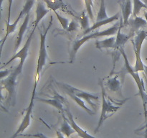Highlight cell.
<instances>
[{
	"label": "cell",
	"mask_w": 147,
	"mask_h": 138,
	"mask_svg": "<svg viewBox=\"0 0 147 138\" xmlns=\"http://www.w3.org/2000/svg\"><path fill=\"white\" fill-rule=\"evenodd\" d=\"M119 27H120V22H117L115 24L112 25L109 28H107L106 30H102V31H96L94 32H90L89 34H86L83 36L82 38L77 40L75 41L73 44V47H72L71 52L70 53V62L73 63L76 58V54L79 49L81 47V46L86 42L89 41L91 39L94 38H99V37H108V36H113V34H117L118 30H119Z\"/></svg>",
	"instance_id": "6da1fadb"
},
{
	"label": "cell",
	"mask_w": 147,
	"mask_h": 138,
	"mask_svg": "<svg viewBox=\"0 0 147 138\" xmlns=\"http://www.w3.org/2000/svg\"><path fill=\"white\" fill-rule=\"evenodd\" d=\"M121 54L123 55V59H124V67H123V74L126 73H129L132 77L134 79L136 85H137L138 89H139V95L142 98V102L144 105V115H145V124L147 123V110H146V93L144 88V83L143 80L140 78L139 74V72H135L134 70L133 67L130 65V63L129 61L127 55L124 51V48H121L120 50Z\"/></svg>",
	"instance_id": "7a4b0ae2"
},
{
	"label": "cell",
	"mask_w": 147,
	"mask_h": 138,
	"mask_svg": "<svg viewBox=\"0 0 147 138\" xmlns=\"http://www.w3.org/2000/svg\"><path fill=\"white\" fill-rule=\"evenodd\" d=\"M24 60H20V63L17 65V67L13 69L9 76H7L4 79L1 80V84L2 85V88H4L7 92V103L9 104L12 102L13 99H15L16 95V86H17V78L19 75L22 72L23 67H24Z\"/></svg>",
	"instance_id": "3957f363"
},
{
	"label": "cell",
	"mask_w": 147,
	"mask_h": 138,
	"mask_svg": "<svg viewBox=\"0 0 147 138\" xmlns=\"http://www.w3.org/2000/svg\"><path fill=\"white\" fill-rule=\"evenodd\" d=\"M53 17L51 15L50 17V20L49 22V24L46 28L45 31L44 33L40 32V50H39L38 57H37V68H36V73L34 76V83H38L39 79H40V74L42 70L43 67L46 65L47 59V52L46 49V37H47V33L53 24Z\"/></svg>",
	"instance_id": "277c9868"
},
{
	"label": "cell",
	"mask_w": 147,
	"mask_h": 138,
	"mask_svg": "<svg viewBox=\"0 0 147 138\" xmlns=\"http://www.w3.org/2000/svg\"><path fill=\"white\" fill-rule=\"evenodd\" d=\"M57 85L58 87L61 89L63 91H64L66 94L68 93H71V94L75 95V96H78V97L80 98L85 101L87 102L92 108L93 110H96L97 108V104L95 103L93 101H99V96L96 94H93V93H90L88 92H86L85 91L80 90V89H77L76 87L70 86V85L67 84V83H61V82H57Z\"/></svg>",
	"instance_id": "5b68a950"
},
{
	"label": "cell",
	"mask_w": 147,
	"mask_h": 138,
	"mask_svg": "<svg viewBox=\"0 0 147 138\" xmlns=\"http://www.w3.org/2000/svg\"><path fill=\"white\" fill-rule=\"evenodd\" d=\"M99 84H100V88H101V94H102V108H101V112H100V119H99L98 124L97 127L96 128L94 131V133H97L98 131L100 128V126L103 124V122L106 120L107 118L111 116L113 114L116 112H117L121 106H116L113 104L112 102H111L110 100H107L106 99V91H105V88L103 87V83L102 80L99 81Z\"/></svg>",
	"instance_id": "8992f818"
},
{
	"label": "cell",
	"mask_w": 147,
	"mask_h": 138,
	"mask_svg": "<svg viewBox=\"0 0 147 138\" xmlns=\"http://www.w3.org/2000/svg\"><path fill=\"white\" fill-rule=\"evenodd\" d=\"M147 38V32L144 30H141L136 32V37L134 41L131 40V43L134 45L136 62L133 67L135 72H140L144 70V63H143L141 57V50L144 41Z\"/></svg>",
	"instance_id": "52a82bcc"
},
{
	"label": "cell",
	"mask_w": 147,
	"mask_h": 138,
	"mask_svg": "<svg viewBox=\"0 0 147 138\" xmlns=\"http://www.w3.org/2000/svg\"><path fill=\"white\" fill-rule=\"evenodd\" d=\"M34 1H35V0H26V2L25 4H24V7H23L22 9L20 11V14H19V16L17 17V18L16 19L15 21L13 23H11V24L7 22L6 23V24H7V28H6L5 35L3 37L2 40H1V45H0L1 46V51L2 50L3 47H4V43H5L6 40L7 39V37H8V36L10 34L14 32L16 30L17 26V24H18L20 20H21L24 16H26V14L30 12V10L32 9V8L33 5H34Z\"/></svg>",
	"instance_id": "ba28073f"
},
{
	"label": "cell",
	"mask_w": 147,
	"mask_h": 138,
	"mask_svg": "<svg viewBox=\"0 0 147 138\" xmlns=\"http://www.w3.org/2000/svg\"><path fill=\"white\" fill-rule=\"evenodd\" d=\"M37 27V24H34V27H33L32 30L31 32L29 34L27 40H26L25 43H24V45H23V47L21 48V50H20L19 52H17V53H16V54L11 57V58H10L7 63H5L4 65H2V66H1V69H3V68L8 66L9 63H11V62L14 61V60L17 58H20V60H24V61H25L26 58H27V55H28V51L30 47V44H31L32 38V36L33 34H34V31H35Z\"/></svg>",
	"instance_id": "9c48e42d"
},
{
	"label": "cell",
	"mask_w": 147,
	"mask_h": 138,
	"mask_svg": "<svg viewBox=\"0 0 147 138\" xmlns=\"http://www.w3.org/2000/svg\"><path fill=\"white\" fill-rule=\"evenodd\" d=\"M34 100H35V96H31L30 102V103H29L28 107L26 109L25 114H24V117H23L22 120V122L21 124H20V126H19L17 130L15 132V133H14L10 138H17L20 134L24 132V131L30 126V122H31L32 113L33 107H34Z\"/></svg>",
	"instance_id": "30bf717a"
},
{
	"label": "cell",
	"mask_w": 147,
	"mask_h": 138,
	"mask_svg": "<svg viewBox=\"0 0 147 138\" xmlns=\"http://www.w3.org/2000/svg\"><path fill=\"white\" fill-rule=\"evenodd\" d=\"M124 27L123 26V18H121L120 20V27H119L118 32L116 34V46H115V50H120L121 48H124V45L126 43V42L131 38L136 32L131 31V30L129 34H124V33L121 32L122 27Z\"/></svg>",
	"instance_id": "8fae6325"
},
{
	"label": "cell",
	"mask_w": 147,
	"mask_h": 138,
	"mask_svg": "<svg viewBox=\"0 0 147 138\" xmlns=\"http://www.w3.org/2000/svg\"><path fill=\"white\" fill-rule=\"evenodd\" d=\"M119 4L120 5L121 11L123 26L129 25L130 16L131 15V14H133L131 0H119Z\"/></svg>",
	"instance_id": "7c38bea8"
},
{
	"label": "cell",
	"mask_w": 147,
	"mask_h": 138,
	"mask_svg": "<svg viewBox=\"0 0 147 138\" xmlns=\"http://www.w3.org/2000/svg\"><path fill=\"white\" fill-rule=\"evenodd\" d=\"M65 112L66 114H67V121H68L69 123L71 124V126L74 128L76 133L78 135L79 137H80L81 138H98V137H96L93 136L92 135H90L87 131L83 129L80 126H78V125L77 124V123L75 122L74 119H73V114H71V112H70V109H69L68 108H67V109H65Z\"/></svg>",
	"instance_id": "4fadbf2b"
},
{
	"label": "cell",
	"mask_w": 147,
	"mask_h": 138,
	"mask_svg": "<svg viewBox=\"0 0 147 138\" xmlns=\"http://www.w3.org/2000/svg\"><path fill=\"white\" fill-rule=\"evenodd\" d=\"M35 100L38 101L43 102L45 103H47L49 105L54 106L56 109H58L59 111L62 112V114L65 112V109L63 107V103H64L65 102V99L63 97L60 96V95L56 94L54 99H40V98H35Z\"/></svg>",
	"instance_id": "5bb4252c"
},
{
	"label": "cell",
	"mask_w": 147,
	"mask_h": 138,
	"mask_svg": "<svg viewBox=\"0 0 147 138\" xmlns=\"http://www.w3.org/2000/svg\"><path fill=\"white\" fill-rule=\"evenodd\" d=\"M30 14H26V16H24V21H23L22 24L20 26V29H19L18 34H17V38H16L15 43H14V52H16L17 50V49L19 48L20 45H21L22 41L23 36H24V33H25L26 30H27V27H28L29 21H30Z\"/></svg>",
	"instance_id": "9a60e30c"
},
{
	"label": "cell",
	"mask_w": 147,
	"mask_h": 138,
	"mask_svg": "<svg viewBox=\"0 0 147 138\" xmlns=\"http://www.w3.org/2000/svg\"><path fill=\"white\" fill-rule=\"evenodd\" d=\"M119 18H120V12H117L116 14L112 16V17H110L109 18H108L107 20H103V21H100V22H95L93 23V25L90 26L88 29H87V30L83 31V34L86 35V34H89V33L91 32L93 30H96V29L98 28H100V27H102V26L106 25V24H109V23L113 22L119 20Z\"/></svg>",
	"instance_id": "2e32d148"
},
{
	"label": "cell",
	"mask_w": 147,
	"mask_h": 138,
	"mask_svg": "<svg viewBox=\"0 0 147 138\" xmlns=\"http://www.w3.org/2000/svg\"><path fill=\"white\" fill-rule=\"evenodd\" d=\"M50 12V9H47L45 7V4L43 1H40L38 0L37 3V7H36V18L34 22V24H37L42 21L45 16L47 15Z\"/></svg>",
	"instance_id": "e0dca14e"
},
{
	"label": "cell",
	"mask_w": 147,
	"mask_h": 138,
	"mask_svg": "<svg viewBox=\"0 0 147 138\" xmlns=\"http://www.w3.org/2000/svg\"><path fill=\"white\" fill-rule=\"evenodd\" d=\"M119 76L116 75V76L110 78L108 79L106 83V86L109 89V91L115 93H118L121 95V86L122 83L118 78Z\"/></svg>",
	"instance_id": "ac0fdd59"
},
{
	"label": "cell",
	"mask_w": 147,
	"mask_h": 138,
	"mask_svg": "<svg viewBox=\"0 0 147 138\" xmlns=\"http://www.w3.org/2000/svg\"><path fill=\"white\" fill-rule=\"evenodd\" d=\"M116 37L111 36L102 40H97L96 42V47L98 49H115Z\"/></svg>",
	"instance_id": "d6986e66"
},
{
	"label": "cell",
	"mask_w": 147,
	"mask_h": 138,
	"mask_svg": "<svg viewBox=\"0 0 147 138\" xmlns=\"http://www.w3.org/2000/svg\"><path fill=\"white\" fill-rule=\"evenodd\" d=\"M129 25L131 26V31L134 32H139V30L141 27H144V26L147 25L146 20L141 17H133L132 18H130L129 20Z\"/></svg>",
	"instance_id": "ffe728a7"
},
{
	"label": "cell",
	"mask_w": 147,
	"mask_h": 138,
	"mask_svg": "<svg viewBox=\"0 0 147 138\" xmlns=\"http://www.w3.org/2000/svg\"><path fill=\"white\" fill-rule=\"evenodd\" d=\"M63 123L62 124L61 128H60V132L63 134V135H65L67 138H69L70 137V135H73V134L76 133V130L74 129V128L71 126L69 122L67 121V117L65 116L64 114L63 113Z\"/></svg>",
	"instance_id": "44dd1931"
},
{
	"label": "cell",
	"mask_w": 147,
	"mask_h": 138,
	"mask_svg": "<svg viewBox=\"0 0 147 138\" xmlns=\"http://www.w3.org/2000/svg\"><path fill=\"white\" fill-rule=\"evenodd\" d=\"M67 95H68V96L70 97V99H73V100L74 101L76 102V103H77L79 106H80L81 108H83V109H84V110L86 111L87 113H88L90 115L95 114V112H93L92 109H90L87 106H86V103H85L84 100H83V99H80V98L78 97V96H75V95L71 94V93H68Z\"/></svg>",
	"instance_id": "7402d4cb"
},
{
	"label": "cell",
	"mask_w": 147,
	"mask_h": 138,
	"mask_svg": "<svg viewBox=\"0 0 147 138\" xmlns=\"http://www.w3.org/2000/svg\"><path fill=\"white\" fill-rule=\"evenodd\" d=\"M109 17H109L107 13H106V2H105V0H100V9H99L98 12L96 22L103 21V20H107V19L109 18Z\"/></svg>",
	"instance_id": "603a6c76"
},
{
	"label": "cell",
	"mask_w": 147,
	"mask_h": 138,
	"mask_svg": "<svg viewBox=\"0 0 147 138\" xmlns=\"http://www.w3.org/2000/svg\"><path fill=\"white\" fill-rule=\"evenodd\" d=\"M133 17H136L140 13L141 9L143 8L147 9V5L142 0H133Z\"/></svg>",
	"instance_id": "cb8c5ba5"
},
{
	"label": "cell",
	"mask_w": 147,
	"mask_h": 138,
	"mask_svg": "<svg viewBox=\"0 0 147 138\" xmlns=\"http://www.w3.org/2000/svg\"><path fill=\"white\" fill-rule=\"evenodd\" d=\"M85 2V8H86V12L88 14L90 20L94 22V16L93 13V0H84Z\"/></svg>",
	"instance_id": "d4e9b609"
},
{
	"label": "cell",
	"mask_w": 147,
	"mask_h": 138,
	"mask_svg": "<svg viewBox=\"0 0 147 138\" xmlns=\"http://www.w3.org/2000/svg\"><path fill=\"white\" fill-rule=\"evenodd\" d=\"M88 14H86V13L83 12L82 16L80 18V27L83 30H86L87 29H88L90 27V24H89V21H88Z\"/></svg>",
	"instance_id": "484cf974"
},
{
	"label": "cell",
	"mask_w": 147,
	"mask_h": 138,
	"mask_svg": "<svg viewBox=\"0 0 147 138\" xmlns=\"http://www.w3.org/2000/svg\"><path fill=\"white\" fill-rule=\"evenodd\" d=\"M54 13L55 14L56 17H57V20H59V22H60V24H61V26L63 27V28L64 29V30H67V27H68L69 26V24H70L69 19L65 18V17H63V16L60 15L57 12H55Z\"/></svg>",
	"instance_id": "4316f807"
},
{
	"label": "cell",
	"mask_w": 147,
	"mask_h": 138,
	"mask_svg": "<svg viewBox=\"0 0 147 138\" xmlns=\"http://www.w3.org/2000/svg\"><path fill=\"white\" fill-rule=\"evenodd\" d=\"M78 27V22L76 21H75L74 20H71V22H70L68 27H67V29L66 30L68 32H73L77 30Z\"/></svg>",
	"instance_id": "83f0119b"
},
{
	"label": "cell",
	"mask_w": 147,
	"mask_h": 138,
	"mask_svg": "<svg viewBox=\"0 0 147 138\" xmlns=\"http://www.w3.org/2000/svg\"><path fill=\"white\" fill-rule=\"evenodd\" d=\"M19 136L21 137H36V138H49L47 136L44 135V134L41 133V132H38L37 134H34V135H31V134H28V135H23V134H20Z\"/></svg>",
	"instance_id": "f1b7e54d"
},
{
	"label": "cell",
	"mask_w": 147,
	"mask_h": 138,
	"mask_svg": "<svg viewBox=\"0 0 147 138\" xmlns=\"http://www.w3.org/2000/svg\"><path fill=\"white\" fill-rule=\"evenodd\" d=\"M11 71H12V70H7V69L2 70V69H1V71H0V79H1V80L7 78L8 76H9Z\"/></svg>",
	"instance_id": "f546056e"
},
{
	"label": "cell",
	"mask_w": 147,
	"mask_h": 138,
	"mask_svg": "<svg viewBox=\"0 0 147 138\" xmlns=\"http://www.w3.org/2000/svg\"><path fill=\"white\" fill-rule=\"evenodd\" d=\"M13 0H8V20L7 23H10V19H11V9L12 6Z\"/></svg>",
	"instance_id": "4dcf8cb0"
},
{
	"label": "cell",
	"mask_w": 147,
	"mask_h": 138,
	"mask_svg": "<svg viewBox=\"0 0 147 138\" xmlns=\"http://www.w3.org/2000/svg\"><path fill=\"white\" fill-rule=\"evenodd\" d=\"M143 129H145L144 131V135H145V138H147V123L145 124L144 125V126H142V127L139 128V129H136V130H135V132H140V131H142Z\"/></svg>",
	"instance_id": "1f68e13d"
},
{
	"label": "cell",
	"mask_w": 147,
	"mask_h": 138,
	"mask_svg": "<svg viewBox=\"0 0 147 138\" xmlns=\"http://www.w3.org/2000/svg\"><path fill=\"white\" fill-rule=\"evenodd\" d=\"M56 134H57V138H65L64 136H63V133H62L61 132H60V131H56Z\"/></svg>",
	"instance_id": "d6a6232c"
},
{
	"label": "cell",
	"mask_w": 147,
	"mask_h": 138,
	"mask_svg": "<svg viewBox=\"0 0 147 138\" xmlns=\"http://www.w3.org/2000/svg\"><path fill=\"white\" fill-rule=\"evenodd\" d=\"M144 76H146V78H147V66L145 64H144Z\"/></svg>",
	"instance_id": "836d02e7"
},
{
	"label": "cell",
	"mask_w": 147,
	"mask_h": 138,
	"mask_svg": "<svg viewBox=\"0 0 147 138\" xmlns=\"http://www.w3.org/2000/svg\"><path fill=\"white\" fill-rule=\"evenodd\" d=\"M144 15L145 20H146V23H147V11H144Z\"/></svg>",
	"instance_id": "e575fe53"
},
{
	"label": "cell",
	"mask_w": 147,
	"mask_h": 138,
	"mask_svg": "<svg viewBox=\"0 0 147 138\" xmlns=\"http://www.w3.org/2000/svg\"><path fill=\"white\" fill-rule=\"evenodd\" d=\"M145 80H146V102H147V78H146V76H145Z\"/></svg>",
	"instance_id": "d590c367"
},
{
	"label": "cell",
	"mask_w": 147,
	"mask_h": 138,
	"mask_svg": "<svg viewBox=\"0 0 147 138\" xmlns=\"http://www.w3.org/2000/svg\"><path fill=\"white\" fill-rule=\"evenodd\" d=\"M144 2L145 4H146L147 5V0H144Z\"/></svg>",
	"instance_id": "8d00e7d4"
}]
</instances>
